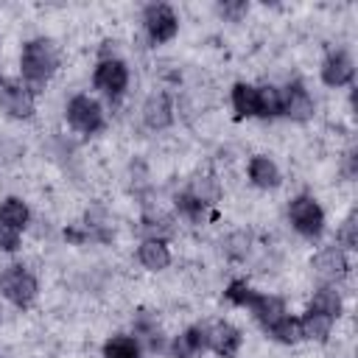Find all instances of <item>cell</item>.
<instances>
[{
	"label": "cell",
	"mask_w": 358,
	"mask_h": 358,
	"mask_svg": "<svg viewBox=\"0 0 358 358\" xmlns=\"http://www.w3.org/2000/svg\"><path fill=\"white\" fill-rule=\"evenodd\" d=\"M241 344H243V336H241V330L232 322L218 319V322L207 324V350H213L215 355L235 358L238 350H241Z\"/></svg>",
	"instance_id": "8fae6325"
},
{
	"label": "cell",
	"mask_w": 358,
	"mask_h": 358,
	"mask_svg": "<svg viewBox=\"0 0 358 358\" xmlns=\"http://www.w3.org/2000/svg\"><path fill=\"white\" fill-rule=\"evenodd\" d=\"M137 260L145 271H165L171 266V249L168 241H154V238H143V243L137 246Z\"/></svg>",
	"instance_id": "9a60e30c"
},
{
	"label": "cell",
	"mask_w": 358,
	"mask_h": 358,
	"mask_svg": "<svg viewBox=\"0 0 358 358\" xmlns=\"http://www.w3.org/2000/svg\"><path fill=\"white\" fill-rule=\"evenodd\" d=\"M358 218H355V213H350L347 218H344V224H341V229H338V235H336V241H338V246L344 249V252H350V249H355L358 246V224H355Z\"/></svg>",
	"instance_id": "f1b7e54d"
},
{
	"label": "cell",
	"mask_w": 358,
	"mask_h": 358,
	"mask_svg": "<svg viewBox=\"0 0 358 358\" xmlns=\"http://www.w3.org/2000/svg\"><path fill=\"white\" fill-rule=\"evenodd\" d=\"M0 296L8 299L14 308H31L39 296V282L22 263H11L0 271Z\"/></svg>",
	"instance_id": "3957f363"
},
{
	"label": "cell",
	"mask_w": 358,
	"mask_h": 358,
	"mask_svg": "<svg viewBox=\"0 0 358 358\" xmlns=\"http://www.w3.org/2000/svg\"><path fill=\"white\" fill-rule=\"evenodd\" d=\"M103 358H143V344L137 336H129V333H117L112 338L103 341V350H101Z\"/></svg>",
	"instance_id": "7402d4cb"
},
{
	"label": "cell",
	"mask_w": 358,
	"mask_h": 358,
	"mask_svg": "<svg viewBox=\"0 0 358 358\" xmlns=\"http://www.w3.org/2000/svg\"><path fill=\"white\" fill-rule=\"evenodd\" d=\"M20 241L22 235L8 229V227H0V252H17L20 249Z\"/></svg>",
	"instance_id": "4dcf8cb0"
},
{
	"label": "cell",
	"mask_w": 358,
	"mask_h": 358,
	"mask_svg": "<svg viewBox=\"0 0 358 358\" xmlns=\"http://www.w3.org/2000/svg\"><path fill=\"white\" fill-rule=\"evenodd\" d=\"M344 173L352 179L355 176V151H347L344 154Z\"/></svg>",
	"instance_id": "1f68e13d"
},
{
	"label": "cell",
	"mask_w": 358,
	"mask_h": 358,
	"mask_svg": "<svg viewBox=\"0 0 358 358\" xmlns=\"http://www.w3.org/2000/svg\"><path fill=\"white\" fill-rule=\"evenodd\" d=\"M185 193L193 196L199 204H204V207L210 210L213 204L221 201V182H218L215 176H210V173H204V176H193L190 185L185 187Z\"/></svg>",
	"instance_id": "44dd1931"
},
{
	"label": "cell",
	"mask_w": 358,
	"mask_h": 358,
	"mask_svg": "<svg viewBox=\"0 0 358 358\" xmlns=\"http://www.w3.org/2000/svg\"><path fill=\"white\" fill-rule=\"evenodd\" d=\"M274 341H280V344H285V347H294V344H299L302 341V327H299V316H291V313H285L277 324H271L268 330H266Z\"/></svg>",
	"instance_id": "cb8c5ba5"
},
{
	"label": "cell",
	"mask_w": 358,
	"mask_h": 358,
	"mask_svg": "<svg viewBox=\"0 0 358 358\" xmlns=\"http://www.w3.org/2000/svg\"><path fill=\"white\" fill-rule=\"evenodd\" d=\"M249 11V3L243 0H229V3H218V14L229 22H241V17Z\"/></svg>",
	"instance_id": "f546056e"
},
{
	"label": "cell",
	"mask_w": 358,
	"mask_h": 358,
	"mask_svg": "<svg viewBox=\"0 0 358 358\" xmlns=\"http://www.w3.org/2000/svg\"><path fill=\"white\" fill-rule=\"evenodd\" d=\"M282 115V95H280V87L274 84H263L257 87V117L263 120H274Z\"/></svg>",
	"instance_id": "603a6c76"
},
{
	"label": "cell",
	"mask_w": 358,
	"mask_h": 358,
	"mask_svg": "<svg viewBox=\"0 0 358 358\" xmlns=\"http://www.w3.org/2000/svg\"><path fill=\"white\" fill-rule=\"evenodd\" d=\"M64 120L73 131L92 137L106 126V112H103L98 98H92L87 92H76L64 106Z\"/></svg>",
	"instance_id": "7a4b0ae2"
},
{
	"label": "cell",
	"mask_w": 358,
	"mask_h": 358,
	"mask_svg": "<svg viewBox=\"0 0 358 358\" xmlns=\"http://www.w3.org/2000/svg\"><path fill=\"white\" fill-rule=\"evenodd\" d=\"M249 310H252V316L257 319V324H260L263 330H268L271 324H277V322L288 313V308H285V302H282L280 296H274V294H260V291H257L255 302L249 305Z\"/></svg>",
	"instance_id": "2e32d148"
},
{
	"label": "cell",
	"mask_w": 358,
	"mask_h": 358,
	"mask_svg": "<svg viewBox=\"0 0 358 358\" xmlns=\"http://www.w3.org/2000/svg\"><path fill=\"white\" fill-rule=\"evenodd\" d=\"M308 308H310V310H319V313H324V316H330V319H338L341 310H344V299H341V294H338L336 285L322 282V285L313 291Z\"/></svg>",
	"instance_id": "ffe728a7"
},
{
	"label": "cell",
	"mask_w": 358,
	"mask_h": 358,
	"mask_svg": "<svg viewBox=\"0 0 358 358\" xmlns=\"http://www.w3.org/2000/svg\"><path fill=\"white\" fill-rule=\"evenodd\" d=\"M229 103H232V112H235L238 120L257 117V87H255V84H246V81L232 84V90H229Z\"/></svg>",
	"instance_id": "e0dca14e"
},
{
	"label": "cell",
	"mask_w": 358,
	"mask_h": 358,
	"mask_svg": "<svg viewBox=\"0 0 358 358\" xmlns=\"http://www.w3.org/2000/svg\"><path fill=\"white\" fill-rule=\"evenodd\" d=\"M319 78H322V84H327L333 90L350 87L352 78H355V62H352V56L344 48L327 50V56L322 59V67H319Z\"/></svg>",
	"instance_id": "ba28073f"
},
{
	"label": "cell",
	"mask_w": 358,
	"mask_h": 358,
	"mask_svg": "<svg viewBox=\"0 0 358 358\" xmlns=\"http://www.w3.org/2000/svg\"><path fill=\"white\" fill-rule=\"evenodd\" d=\"M310 266H313V271H316V277H319L322 282L336 285L341 277H347V271H350V257H347V252H344L338 243H330V246H322V249L313 255Z\"/></svg>",
	"instance_id": "30bf717a"
},
{
	"label": "cell",
	"mask_w": 358,
	"mask_h": 358,
	"mask_svg": "<svg viewBox=\"0 0 358 358\" xmlns=\"http://www.w3.org/2000/svg\"><path fill=\"white\" fill-rule=\"evenodd\" d=\"M288 221H291L294 232L302 235L305 241H319L324 232V210L308 193H299L288 201Z\"/></svg>",
	"instance_id": "5b68a950"
},
{
	"label": "cell",
	"mask_w": 358,
	"mask_h": 358,
	"mask_svg": "<svg viewBox=\"0 0 358 358\" xmlns=\"http://www.w3.org/2000/svg\"><path fill=\"white\" fill-rule=\"evenodd\" d=\"M129 64L120 56H106L98 59L95 70H92V87L109 101V103H120L126 90H129Z\"/></svg>",
	"instance_id": "277c9868"
},
{
	"label": "cell",
	"mask_w": 358,
	"mask_h": 358,
	"mask_svg": "<svg viewBox=\"0 0 358 358\" xmlns=\"http://www.w3.org/2000/svg\"><path fill=\"white\" fill-rule=\"evenodd\" d=\"M28 224H31V207L20 196H8L0 201V227H8L22 235Z\"/></svg>",
	"instance_id": "d6986e66"
},
{
	"label": "cell",
	"mask_w": 358,
	"mask_h": 358,
	"mask_svg": "<svg viewBox=\"0 0 358 358\" xmlns=\"http://www.w3.org/2000/svg\"><path fill=\"white\" fill-rule=\"evenodd\" d=\"M0 109L14 120H31L36 112V95L22 81L0 78Z\"/></svg>",
	"instance_id": "52a82bcc"
},
{
	"label": "cell",
	"mask_w": 358,
	"mask_h": 358,
	"mask_svg": "<svg viewBox=\"0 0 358 358\" xmlns=\"http://www.w3.org/2000/svg\"><path fill=\"white\" fill-rule=\"evenodd\" d=\"M333 324H336V319H330V316H324V313L308 308V310L299 316L302 341L308 338V341H316V344H327V338H330V333H333Z\"/></svg>",
	"instance_id": "ac0fdd59"
},
{
	"label": "cell",
	"mask_w": 358,
	"mask_h": 358,
	"mask_svg": "<svg viewBox=\"0 0 358 358\" xmlns=\"http://www.w3.org/2000/svg\"><path fill=\"white\" fill-rule=\"evenodd\" d=\"M140 115H143V123H145L151 131H162V129H168V126L173 123L176 109H173V101H171L168 92H154V95L145 98Z\"/></svg>",
	"instance_id": "4fadbf2b"
},
{
	"label": "cell",
	"mask_w": 358,
	"mask_h": 358,
	"mask_svg": "<svg viewBox=\"0 0 358 358\" xmlns=\"http://www.w3.org/2000/svg\"><path fill=\"white\" fill-rule=\"evenodd\" d=\"M246 173H249V182H252L255 187H260V190H274V187L282 185V171H280V165H277L271 157H266V154L249 157Z\"/></svg>",
	"instance_id": "5bb4252c"
},
{
	"label": "cell",
	"mask_w": 358,
	"mask_h": 358,
	"mask_svg": "<svg viewBox=\"0 0 358 358\" xmlns=\"http://www.w3.org/2000/svg\"><path fill=\"white\" fill-rule=\"evenodd\" d=\"M143 28L151 45H165L179 34V14L168 3H148L143 8Z\"/></svg>",
	"instance_id": "8992f818"
},
{
	"label": "cell",
	"mask_w": 358,
	"mask_h": 358,
	"mask_svg": "<svg viewBox=\"0 0 358 358\" xmlns=\"http://www.w3.org/2000/svg\"><path fill=\"white\" fill-rule=\"evenodd\" d=\"M176 210L187 218V221H193V224H201L204 218H207V207L204 204H199L193 196H187L185 190L176 196Z\"/></svg>",
	"instance_id": "4316f807"
},
{
	"label": "cell",
	"mask_w": 358,
	"mask_h": 358,
	"mask_svg": "<svg viewBox=\"0 0 358 358\" xmlns=\"http://www.w3.org/2000/svg\"><path fill=\"white\" fill-rule=\"evenodd\" d=\"M249 246H252V235H249V232H232V235L227 238L224 252H227L232 260H243V257L249 255Z\"/></svg>",
	"instance_id": "83f0119b"
},
{
	"label": "cell",
	"mask_w": 358,
	"mask_h": 358,
	"mask_svg": "<svg viewBox=\"0 0 358 358\" xmlns=\"http://www.w3.org/2000/svg\"><path fill=\"white\" fill-rule=\"evenodd\" d=\"M62 64V50L50 36H34L20 50V81L39 95Z\"/></svg>",
	"instance_id": "6da1fadb"
},
{
	"label": "cell",
	"mask_w": 358,
	"mask_h": 358,
	"mask_svg": "<svg viewBox=\"0 0 358 358\" xmlns=\"http://www.w3.org/2000/svg\"><path fill=\"white\" fill-rule=\"evenodd\" d=\"M224 296L235 305V308H246L249 310V305L255 302V296H257V291L246 282V280H232L227 288H224Z\"/></svg>",
	"instance_id": "484cf974"
},
{
	"label": "cell",
	"mask_w": 358,
	"mask_h": 358,
	"mask_svg": "<svg viewBox=\"0 0 358 358\" xmlns=\"http://www.w3.org/2000/svg\"><path fill=\"white\" fill-rule=\"evenodd\" d=\"M171 358H201L207 352V324H190L168 344Z\"/></svg>",
	"instance_id": "7c38bea8"
},
{
	"label": "cell",
	"mask_w": 358,
	"mask_h": 358,
	"mask_svg": "<svg viewBox=\"0 0 358 358\" xmlns=\"http://www.w3.org/2000/svg\"><path fill=\"white\" fill-rule=\"evenodd\" d=\"M143 235L145 238H154V241H168L173 235V218H168L162 213L145 215L143 218Z\"/></svg>",
	"instance_id": "d4e9b609"
},
{
	"label": "cell",
	"mask_w": 358,
	"mask_h": 358,
	"mask_svg": "<svg viewBox=\"0 0 358 358\" xmlns=\"http://www.w3.org/2000/svg\"><path fill=\"white\" fill-rule=\"evenodd\" d=\"M280 95H282V117H288L294 123H308L313 117L316 101L302 81H291V84L280 87Z\"/></svg>",
	"instance_id": "9c48e42d"
}]
</instances>
